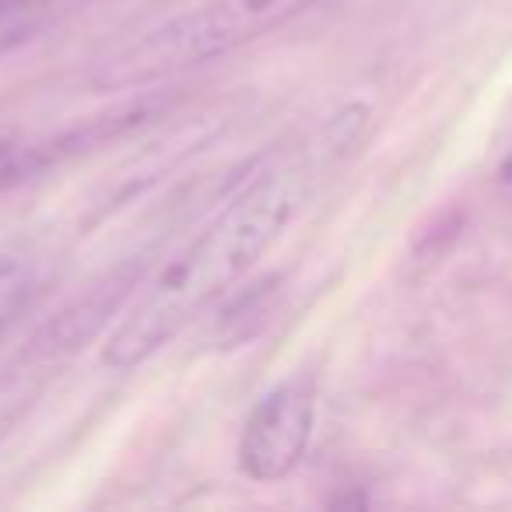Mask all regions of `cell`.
<instances>
[{"mask_svg":"<svg viewBox=\"0 0 512 512\" xmlns=\"http://www.w3.org/2000/svg\"><path fill=\"white\" fill-rule=\"evenodd\" d=\"M316 383L292 376L256 400L239 435V470L256 484L288 477L302 463L313 439Z\"/></svg>","mask_w":512,"mask_h":512,"instance_id":"obj_4","label":"cell"},{"mask_svg":"<svg viewBox=\"0 0 512 512\" xmlns=\"http://www.w3.org/2000/svg\"><path fill=\"white\" fill-rule=\"evenodd\" d=\"M18 137H11L8 130H0V190L8 186V165H11V158H15V151H18Z\"/></svg>","mask_w":512,"mask_h":512,"instance_id":"obj_8","label":"cell"},{"mask_svg":"<svg viewBox=\"0 0 512 512\" xmlns=\"http://www.w3.org/2000/svg\"><path fill=\"white\" fill-rule=\"evenodd\" d=\"M323 137V134H320ZM320 137H299L267 151L204 232L144 281L134 306L120 316L102 358L109 369L127 372L172 344L207 306L221 299L256 260L281 239L288 221L306 204L320 172Z\"/></svg>","mask_w":512,"mask_h":512,"instance_id":"obj_1","label":"cell"},{"mask_svg":"<svg viewBox=\"0 0 512 512\" xmlns=\"http://www.w3.org/2000/svg\"><path fill=\"white\" fill-rule=\"evenodd\" d=\"M67 4H88V0H0V11L11 22H25L32 15H43V11H57L67 8Z\"/></svg>","mask_w":512,"mask_h":512,"instance_id":"obj_7","label":"cell"},{"mask_svg":"<svg viewBox=\"0 0 512 512\" xmlns=\"http://www.w3.org/2000/svg\"><path fill=\"white\" fill-rule=\"evenodd\" d=\"M144 256L113 267L106 278H99L85 295L67 302L53 320H46L29 337L18 358L0 372V442L18 428V421L39 404L46 386L60 376L67 362L78 351H85L95 337L106 330V323L123 309L127 295L141 285Z\"/></svg>","mask_w":512,"mask_h":512,"instance_id":"obj_3","label":"cell"},{"mask_svg":"<svg viewBox=\"0 0 512 512\" xmlns=\"http://www.w3.org/2000/svg\"><path fill=\"white\" fill-rule=\"evenodd\" d=\"M316 4L323 0H200L99 60L92 81L99 88H130L172 78L271 36Z\"/></svg>","mask_w":512,"mask_h":512,"instance_id":"obj_2","label":"cell"},{"mask_svg":"<svg viewBox=\"0 0 512 512\" xmlns=\"http://www.w3.org/2000/svg\"><path fill=\"white\" fill-rule=\"evenodd\" d=\"M502 179H505V183H512V155L502 162Z\"/></svg>","mask_w":512,"mask_h":512,"instance_id":"obj_9","label":"cell"},{"mask_svg":"<svg viewBox=\"0 0 512 512\" xmlns=\"http://www.w3.org/2000/svg\"><path fill=\"white\" fill-rule=\"evenodd\" d=\"M39 292V267L25 253H0V337L8 334Z\"/></svg>","mask_w":512,"mask_h":512,"instance_id":"obj_5","label":"cell"},{"mask_svg":"<svg viewBox=\"0 0 512 512\" xmlns=\"http://www.w3.org/2000/svg\"><path fill=\"white\" fill-rule=\"evenodd\" d=\"M278 285H281L278 278L256 281V285L249 288V292H242L239 299L225 309V313H218V323H225V330L232 334V341H246V337H253V327H249V323L264 320V316L271 313L274 309V288Z\"/></svg>","mask_w":512,"mask_h":512,"instance_id":"obj_6","label":"cell"}]
</instances>
